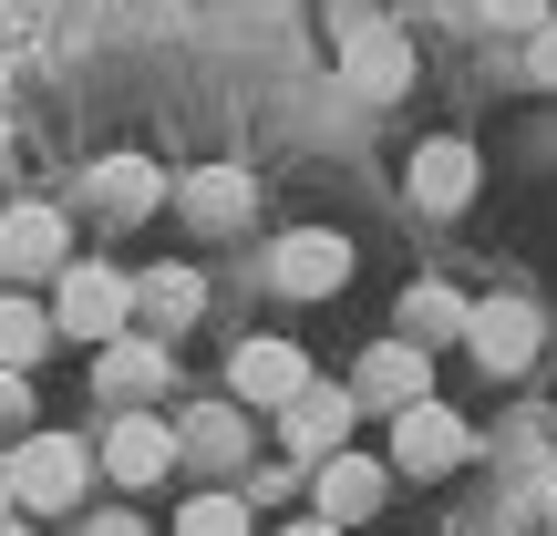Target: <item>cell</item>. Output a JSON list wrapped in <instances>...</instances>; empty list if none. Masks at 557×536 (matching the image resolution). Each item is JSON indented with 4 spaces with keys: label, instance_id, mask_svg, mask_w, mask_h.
Returning a JSON list of instances; mask_svg holds the SVG:
<instances>
[{
    "label": "cell",
    "instance_id": "obj_12",
    "mask_svg": "<svg viewBox=\"0 0 557 536\" xmlns=\"http://www.w3.org/2000/svg\"><path fill=\"white\" fill-rule=\"evenodd\" d=\"M413 197H423V207H465V197H475V145L434 135V145L413 155Z\"/></svg>",
    "mask_w": 557,
    "mask_h": 536
},
{
    "label": "cell",
    "instance_id": "obj_10",
    "mask_svg": "<svg viewBox=\"0 0 557 536\" xmlns=\"http://www.w3.org/2000/svg\"><path fill=\"white\" fill-rule=\"evenodd\" d=\"M83 197H94L103 217H145V207L165 197V176H156V165H145V155H103L94 176H83Z\"/></svg>",
    "mask_w": 557,
    "mask_h": 536
},
{
    "label": "cell",
    "instance_id": "obj_2",
    "mask_svg": "<svg viewBox=\"0 0 557 536\" xmlns=\"http://www.w3.org/2000/svg\"><path fill=\"white\" fill-rule=\"evenodd\" d=\"M124 310H135V278H114V269H62L52 320H62L73 340H114V331H124Z\"/></svg>",
    "mask_w": 557,
    "mask_h": 536
},
{
    "label": "cell",
    "instance_id": "obj_15",
    "mask_svg": "<svg viewBox=\"0 0 557 536\" xmlns=\"http://www.w3.org/2000/svg\"><path fill=\"white\" fill-rule=\"evenodd\" d=\"M197 269H156V278H145V289H135V310L145 320H156V331H186V320H197Z\"/></svg>",
    "mask_w": 557,
    "mask_h": 536
},
{
    "label": "cell",
    "instance_id": "obj_9",
    "mask_svg": "<svg viewBox=\"0 0 557 536\" xmlns=\"http://www.w3.org/2000/svg\"><path fill=\"white\" fill-rule=\"evenodd\" d=\"M351 402L361 392H320V382H299L278 413H289V444L299 454H341V434H351Z\"/></svg>",
    "mask_w": 557,
    "mask_h": 536
},
{
    "label": "cell",
    "instance_id": "obj_28",
    "mask_svg": "<svg viewBox=\"0 0 557 536\" xmlns=\"http://www.w3.org/2000/svg\"><path fill=\"white\" fill-rule=\"evenodd\" d=\"M0 536H21V526H0Z\"/></svg>",
    "mask_w": 557,
    "mask_h": 536
},
{
    "label": "cell",
    "instance_id": "obj_26",
    "mask_svg": "<svg viewBox=\"0 0 557 536\" xmlns=\"http://www.w3.org/2000/svg\"><path fill=\"white\" fill-rule=\"evenodd\" d=\"M547 526H557V475H547Z\"/></svg>",
    "mask_w": 557,
    "mask_h": 536
},
{
    "label": "cell",
    "instance_id": "obj_18",
    "mask_svg": "<svg viewBox=\"0 0 557 536\" xmlns=\"http://www.w3.org/2000/svg\"><path fill=\"white\" fill-rule=\"evenodd\" d=\"M186 207H197L207 227H238L248 207H259V186H248V176H227V165H218V176H197V186H186Z\"/></svg>",
    "mask_w": 557,
    "mask_h": 536
},
{
    "label": "cell",
    "instance_id": "obj_23",
    "mask_svg": "<svg viewBox=\"0 0 557 536\" xmlns=\"http://www.w3.org/2000/svg\"><path fill=\"white\" fill-rule=\"evenodd\" d=\"M537 73H547V83H557V11H547V21H537Z\"/></svg>",
    "mask_w": 557,
    "mask_h": 536
},
{
    "label": "cell",
    "instance_id": "obj_13",
    "mask_svg": "<svg viewBox=\"0 0 557 536\" xmlns=\"http://www.w3.org/2000/svg\"><path fill=\"white\" fill-rule=\"evenodd\" d=\"M372 506H382V464H361V454L320 464V516H331V526H361Z\"/></svg>",
    "mask_w": 557,
    "mask_h": 536
},
{
    "label": "cell",
    "instance_id": "obj_5",
    "mask_svg": "<svg viewBox=\"0 0 557 536\" xmlns=\"http://www.w3.org/2000/svg\"><path fill=\"white\" fill-rule=\"evenodd\" d=\"M341 73H351V94L393 103L403 83H413V41H403L393 21H361V32H351V52H341Z\"/></svg>",
    "mask_w": 557,
    "mask_h": 536
},
{
    "label": "cell",
    "instance_id": "obj_16",
    "mask_svg": "<svg viewBox=\"0 0 557 536\" xmlns=\"http://www.w3.org/2000/svg\"><path fill=\"white\" fill-rule=\"evenodd\" d=\"M52 331H62V320H41L32 299H0V372H32Z\"/></svg>",
    "mask_w": 557,
    "mask_h": 536
},
{
    "label": "cell",
    "instance_id": "obj_7",
    "mask_svg": "<svg viewBox=\"0 0 557 536\" xmlns=\"http://www.w3.org/2000/svg\"><path fill=\"white\" fill-rule=\"evenodd\" d=\"M176 444L186 434H165L156 413H124L114 434H103V475H114V485H156L165 464H176Z\"/></svg>",
    "mask_w": 557,
    "mask_h": 536
},
{
    "label": "cell",
    "instance_id": "obj_19",
    "mask_svg": "<svg viewBox=\"0 0 557 536\" xmlns=\"http://www.w3.org/2000/svg\"><path fill=\"white\" fill-rule=\"evenodd\" d=\"M176 536H248V506H238V496H197V506L176 516Z\"/></svg>",
    "mask_w": 557,
    "mask_h": 536
},
{
    "label": "cell",
    "instance_id": "obj_3",
    "mask_svg": "<svg viewBox=\"0 0 557 536\" xmlns=\"http://www.w3.org/2000/svg\"><path fill=\"white\" fill-rule=\"evenodd\" d=\"M465 340H475L485 372H527V361H537V310H527V299H475V310H465Z\"/></svg>",
    "mask_w": 557,
    "mask_h": 536
},
{
    "label": "cell",
    "instance_id": "obj_21",
    "mask_svg": "<svg viewBox=\"0 0 557 536\" xmlns=\"http://www.w3.org/2000/svg\"><path fill=\"white\" fill-rule=\"evenodd\" d=\"M547 11H557V0H485V21H496V32H537Z\"/></svg>",
    "mask_w": 557,
    "mask_h": 536
},
{
    "label": "cell",
    "instance_id": "obj_17",
    "mask_svg": "<svg viewBox=\"0 0 557 536\" xmlns=\"http://www.w3.org/2000/svg\"><path fill=\"white\" fill-rule=\"evenodd\" d=\"M145 382H165V351L156 340H103V392H145Z\"/></svg>",
    "mask_w": 557,
    "mask_h": 536
},
{
    "label": "cell",
    "instance_id": "obj_4",
    "mask_svg": "<svg viewBox=\"0 0 557 536\" xmlns=\"http://www.w3.org/2000/svg\"><path fill=\"white\" fill-rule=\"evenodd\" d=\"M455 454H465V423L444 413L434 392H423V402H403V413H393V464H403V475H444Z\"/></svg>",
    "mask_w": 557,
    "mask_h": 536
},
{
    "label": "cell",
    "instance_id": "obj_20",
    "mask_svg": "<svg viewBox=\"0 0 557 536\" xmlns=\"http://www.w3.org/2000/svg\"><path fill=\"white\" fill-rule=\"evenodd\" d=\"M186 444H197V454H238V413H197V423H186Z\"/></svg>",
    "mask_w": 557,
    "mask_h": 536
},
{
    "label": "cell",
    "instance_id": "obj_14",
    "mask_svg": "<svg viewBox=\"0 0 557 536\" xmlns=\"http://www.w3.org/2000/svg\"><path fill=\"white\" fill-rule=\"evenodd\" d=\"M299 382H310V361H299L289 340H248L238 351V402H289Z\"/></svg>",
    "mask_w": 557,
    "mask_h": 536
},
{
    "label": "cell",
    "instance_id": "obj_22",
    "mask_svg": "<svg viewBox=\"0 0 557 536\" xmlns=\"http://www.w3.org/2000/svg\"><path fill=\"white\" fill-rule=\"evenodd\" d=\"M32 413V392H21V372H0V423H21Z\"/></svg>",
    "mask_w": 557,
    "mask_h": 536
},
{
    "label": "cell",
    "instance_id": "obj_6",
    "mask_svg": "<svg viewBox=\"0 0 557 536\" xmlns=\"http://www.w3.org/2000/svg\"><path fill=\"white\" fill-rule=\"evenodd\" d=\"M341 278H351V238H331V227L278 238V289H289V299H331Z\"/></svg>",
    "mask_w": 557,
    "mask_h": 536
},
{
    "label": "cell",
    "instance_id": "obj_25",
    "mask_svg": "<svg viewBox=\"0 0 557 536\" xmlns=\"http://www.w3.org/2000/svg\"><path fill=\"white\" fill-rule=\"evenodd\" d=\"M289 536H341V526H331V516H310V526H289Z\"/></svg>",
    "mask_w": 557,
    "mask_h": 536
},
{
    "label": "cell",
    "instance_id": "obj_24",
    "mask_svg": "<svg viewBox=\"0 0 557 536\" xmlns=\"http://www.w3.org/2000/svg\"><path fill=\"white\" fill-rule=\"evenodd\" d=\"M94 536H145V526L135 516H94Z\"/></svg>",
    "mask_w": 557,
    "mask_h": 536
},
{
    "label": "cell",
    "instance_id": "obj_11",
    "mask_svg": "<svg viewBox=\"0 0 557 536\" xmlns=\"http://www.w3.org/2000/svg\"><path fill=\"white\" fill-rule=\"evenodd\" d=\"M0 269H21V278L62 269V217L52 207H11V217H0Z\"/></svg>",
    "mask_w": 557,
    "mask_h": 536
},
{
    "label": "cell",
    "instance_id": "obj_27",
    "mask_svg": "<svg viewBox=\"0 0 557 536\" xmlns=\"http://www.w3.org/2000/svg\"><path fill=\"white\" fill-rule=\"evenodd\" d=\"M0 496H11V464H0Z\"/></svg>",
    "mask_w": 557,
    "mask_h": 536
},
{
    "label": "cell",
    "instance_id": "obj_8",
    "mask_svg": "<svg viewBox=\"0 0 557 536\" xmlns=\"http://www.w3.org/2000/svg\"><path fill=\"white\" fill-rule=\"evenodd\" d=\"M361 402H382V413H403V402H423L434 392V361L413 351V340H382L372 361H361V382H351Z\"/></svg>",
    "mask_w": 557,
    "mask_h": 536
},
{
    "label": "cell",
    "instance_id": "obj_1",
    "mask_svg": "<svg viewBox=\"0 0 557 536\" xmlns=\"http://www.w3.org/2000/svg\"><path fill=\"white\" fill-rule=\"evenodd\" d=\"M83 475H94V454H83L73 434H32V444L11 454V496L41 506V516H62V506L83 496Z\"/></svg>",
    "mask_w": 557,
    "mask_h": 536
}]
</instances>
